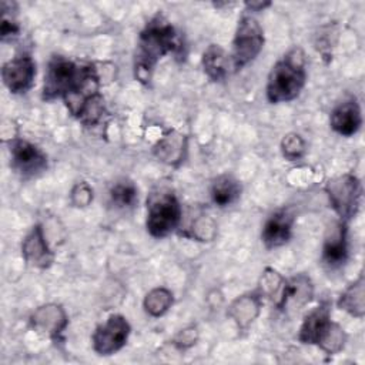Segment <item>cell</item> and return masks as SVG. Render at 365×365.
Segmentation results:
<instances>
[{"label": "cell", "mask_w": 365, "mask_h": 365, "mask_svg": "<svg viewBox=\"0 0 365 365\" xmlns=\"http://www.w3.org/2000/svg\"><path fill=\"white\" fill-rule=\"evenodd\" d=\"M181 47L175 29L163 17L157 16L148 21L140 33L134 56V76L141 83L151 80L158 60Z\"/></svg>", "instance_id": "1"}, {"label": "cell", "mask_w": 365, "mask_h": 365, "mask_svg": "<svg viewBox=\"0 0 365 365\" xmlns=\"http://www.w3.org/2000/svg\"><path fill=\"white\" fill-rule=\"evenodd\" d=\"M305 83V54L299 47H294L272 66L265 87L267 100L272 104L292 101L301 94Z\"/></svg>", "instance_id": "2"}, {"label": "cell", "mask_w": 365, "mask_h": 365, "mask_svg": "<svg viewBox=\"0 0 365 365\" xmlns=\"http://www.w3.org/2000/svg\"><path fill=\"white\" fill-rule=\"evenodd\" d=\"M298 341L308 345H317L328 355L338 354L346 341L344 328L331 319V307L321 302L312 308L302 319L298 332Z\"/></svg>", "instance_id": "3"}, {"label": "cell", "mask_w": 365, "mask_h": 365, "mask_svg": "<svg viewBox=\"0 0 365 365\" xmlns=\"http://www.w3.org/2000/svg\"><path fill=\"white\" fill-rule=\"evenodd\" d=\"M91 64H80L63 56H54L47 64L41 97L46 101L64 98L76 91L87 76Z\"/></svg>", "instance_id": "4"}, {"label": "cell", "mask_w": 365, "mask_h": 365, "mask_svg": "<svg viewBox=\"0 0 365 365\" xmlns=\"http://www.w3.org/2000/svg\"><path fill=\"white\" fill-rule=\"evenodd\" d=\"M182 208L177 195L170 190L153 192L147 200V232L154 238H164L181 224Z\"/></svg>", "instance_id": "5"}, {"label": "cell", "mask_w": 365, "mask_h": 365, "mask_svg": "<svg viewBox=\"0 0 365 365\" xmlns=\"http://www.w3.org/2000/svg\"><path fill=\"white\" fill-rule=\"evenodd\" d=\"M264 30L252 16H242L238 20L235 36L232 40V51L230 54L232 71H238L252 63L264 47Z\"/></svg>", "instance_id": "6"}, {"label": "cell", "mask_w": 365, "mask_h": 365, "mask_svg": "<svg viewBox=\"0 0 365 365\" xmlns=\"http://www.w3.org/2000/svg\"><path fill=\"white\" fill-rule=\"evenodd\" d=\"M325 192L341 221L348 222L356 215L362 197V185L356 175L348 173L329 180L325 185Z\"/></svg>", "instance_id": "7"}, {"label": "cell", "mask_w": 365, "mask_h": 365, "mask_svg": "<svg viewBox=\"0 0 365 365\" xmlns=\"http://www.w3.org/2000/svg\"><path fill=\"white\" fill-rule=\"evenodd\" d=\"M130 332L131 327L127 318L120 314H113L104 324L96 328L91 338L93 349L101 356L113 355L127 344Z\"/></svg>", "instance_id": "8"}, {"label": "cell", "mask_w": 365, "mask_h": 365, "mask_svg": "<svg viewBox=\"0 0 365 365\" xmlns=\"http://www.w3.org/2000/svg\"><path fill=\"white\" fill-rule=\"evenodd\" d=\"M10 158L13 168L21 177H33L47 168L46 154L37 145L24 138L11 140Z\"/></svg>", "instance_id": "9"}, {"label": "cell", "mask_w": 365, "mask_h": 365, "mask_svg": "<svg viewBox=\"0 0 365 365\" xmlns=\"http://www.w3.org/2000/svg\"><path fill=\"white\" fill-rule=\"evenodd\" d=\"M36 78V63L29 54H20L6 61L1 67V80L13 94L31 88Z\"/></svg>", "instance_id": "10"}, {"label": "cell", "mask_w": 365, "mask_h": 365, "mask_svg": "<svg viewBox=\"0 0 365 365\" xmlns=\"http://www.w3.org/2000/svg\"><path fill=\"white\" fill-rule=\"evenodd\" d=\"M348 225L345 221H335L327 231L322 244V262L329 269L341 268L348 259Z\"/></svg>", "instance_id": "11"}, {"label": "cell", "mask_w": 365, "mask_h": 365, "mask_svg": "<svg viewBox=\"0 0 365 365\" xmlns=\"http://www.w3.org/2000/svg\"><path fill=\"white\" fill-rule=\"evenodd\" d=\"M295 222V215L289 210L274 211L264 222L261 231V241L265 248L272 250L285 245L292 235V227Z\"/></svg>", "instance_id": "12"}, {"label": "cell", "mask_w": 365, "mask_h": 365, "mask_svg": "<svg viewBox=\"0 0 365 365\" xmlns=\"http://www.w3.org/2000/svg\"><path fill=\"white\" fill-rule=\"evenodd\" d=\"M21 255L24 261L36 268H48L54 261V252L48 247L44 230L36 224L21 242Z\"/></svg>", "instance_id": "13"}, {"label": "cell", "mask_w": 365, "mask_h": 365, "mask_svg": "<svg viewBox=\"0 0 365 365\" xmlns=\"http://www.w3.org/2000/svg\"><path fill=\"white\" fill-rule=\"evenodd\" d=\"M31 327L50 338H57L67 327L68 319L64 308L58 304H46L38 307L31 318Z\"/></svg>", "instance_id": "14"}, {"label": "cell", "mask_w": 365, "mask_h": 365, "mask_svg": "<svg viewBox=\"0 0 365 365\" xmlns=\"http://www.w3.org/2000/svg\"><path fill=\"white\" fill-rule=\"evenodd\" d=\"M331 128L344 137L356 134L362 125L361 107L355 100H348L336 106L329 115Z\"/></svg>", "instance_id": "15"}, {"label": "cell", "mask_w": 365, "mask_h": 365, "mask_svg": "<svg viewBox=\"0 0 365 365\" xmlns=\"http://www.w3.org/2000/svg\"><path fill=\"white\" fill-rule=\"evenodd\" d=\"M314 294V287L309 277L304 274H298L291 279H287V285L284 289L282 301L278 309H299L307 305Z\"/></svg>", "instance_id": "16"}, {"label": "cell", "mask_w": 365, "mask_h": 365, "mask_svg": "<svg viewBox=\"0 0 365 365\" xmlns=\"http://www.w3.org/2000/svg\"><path fill=\"white\" fill-rule=\"evenodd\" d=\"M261 297L258 292L244 294L234 299L227 311V315L235 321L238 328H247L259 314Z\"/></svg>", "instance_id": "17"}, {"label": "cell", "mask_w": 365, "mask_h": 365, "mask_svg": "<svg viewBox=\"0 0 365 365\" xmlns=\"http://www.w3.org/2000/svg\"><path fill=\"white\" fill-rule=\"evenodd\" d=\"M202 68L212 81H221L232 70L231 57L221 46L211 44L202 54Z\"/></svg>", "instance_id": "18"}, {"label": "cell", "mask_w": 365, "mask_h": 365, "mask_svg": "<svg viewBox=\"0 0 365 365\" xmlns=\"http://www.w3.org/2000/svg\"><path fill=\"white\" fill-rule=\"evenodd\" d=\"M338 307L355 318L365 315V278L362 274L339 295Z\"/></svg>", "instance_id": "19"}, {"label": "cell", "mask_w": 365, "mask_h": 365, "mask_svg": "<svg viewBox=\"0 0 365 365\" xmlns=\"http://www.w3.org/2000/svg\"><path fill=\"white\" fill-rule=\"evenodd\" d=\"M184 151H185V138L182 134L177 131H171L170 134L164 135L154 147V153L157 158L170 165L178 164L184 157Z\"/></svg>", "instance_id": "20"}, {"label": "cell", "mask_w": 365, "mask_h": 365, "mask_svg": "<svg viewBox=\"0 0 365 365\" xmlns=\"http://www.w3.org/2000/svg\"><path fill=\"white\" fill-rule=\"evenodd\" d=\"M241 195V185L232 175H220L214 180L211 185L212 202L220 207H228L234 204Z\"/></svg>", "instance_id": "21"}, {"label": "cell", "mask_w": 365, "mask_h": 365, "mask_svg": "<svg viewBox=\"0 0 365 365\" xmlns=\"http://www.w3.org/2000/svg\"><path fill=\"white\" fill-rule=\"evenodd\" d=\"M287 279L274 268L267 267L259 278L258 295L261 298H268L277 308H279Z\"/></svg>", "instance_id": "22"}, {"label": "cell", "mask_w": 365, "mask_h": 365, "mask_svg": "<svg viewBox=\"0 0 365 365\" xmlns=\"http://www.w3.org/2000/svg\"><path fill=\"white\" fill-rule=\"evenodd\" d=\"M173 302H174L173 292L168 288L157 287V288H153L145 295L143 301V307L150 317L158 318V317H163L171 308Z\"/></svg>", "instance_id": "23"}, {"label": "cell", "mask_w": 365, "mask_h": 365, "mask_svg": "<svg viewBox=\"0 0 365 365\" xmlns=\"http://www.w3.org/2000/svg\"><path fill=\"white\" fill-rule=\"evenodd\" d=\"M111 201L120 208L133 207L137 202V187L131 181H118L110 190Z\"/></svg>", "instance_id": "24"}, {"label": "cell", "mask_w": 365, "mask_h": 365, "mask_svg": "<svg viewBox=\"0 0 365 365\" xmlns=\"http://www.w3.org/2000/svg\"><path fill=\"white\" fill-rule=\"evenodd\" d=\"M281 151L288 161L299 160L305 153V141L299 134L288 133L281 141Z\"/></svg>", "instance_id": "25"}, {"label": "cell", "mask_w": 365, "mask_h": 365, "mask_svg": "<svg viewBox=\"0 0 365 365\" xmlns=\"http://www.w3.org/2000/svg\"><path fill=\"white\" fill-rule=\"evenodd\" d=\"M217 232L215 222L210 215H200L194 220L191 228V237L197 238L198 241H212Z\"/></svg>", "instance_id": "26"}, {"label": "cell", "mask_w": 365, "mask_h": 365, "mask_svg": "<svg viewBox=\"0 0 365 365\" xmlns=\"http://www.w3.org/2000/svg\"><path fill=\"white\" fill-rule=\"evenodd\" d=\"M70 201L77 208H84L91 204L93 201V188L87 181L77 182L71 192H70Z\"/></svg>", "instance_id": "27"}, {"label": "cell", "mask_w": 365, "mask_h": 365, "mask_svg": "<svg viewBox=\"0 0 365 365\" xmlns=\"http://www.w3.org/2000/svg\"><path fill=\"white\" fill-rule=\"evenodd\" d=\"M197 339H198V331H197V328H195V327H187V328L181 329V331L175 335L173 344H174L178 349H187V348L192 346V345L197 342Z\"/></svg>", "instance_id": "28"}, {"label": "cell", "mask_w": 365, "mask_h": 365, "mask_svg": "<svg viewBox=\"0 0 365 365\" xmlns=\"http://www.w3.org/2000/svg\"><path fill=\"white\" fill-rule=\"evenodd\" d=\"M3 11V19H1V27H0V36H1V40L4 41L6 38L9 37H14L19 34L20 31V27L14 19V13H11L9 16V11L1 9Z\"/></svg>", "instance_id": "29"}, {"label": "cell", "mask_w": 365, "mask_h": 365, "mask_svg": "<svg viewBox=\"0 0 365 365\" xmlns=\"http://www.w3.org/2000/svg\"><path fill=\"white\" fill-rule=\"evenodd\" d=\"M269 6V1H245V7L248 11H261Z\"/></svg>", "instance_id": "30"}]
</instances>
